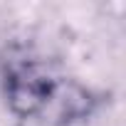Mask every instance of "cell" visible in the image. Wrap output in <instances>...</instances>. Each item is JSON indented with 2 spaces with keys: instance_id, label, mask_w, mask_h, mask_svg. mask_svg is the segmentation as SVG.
<instances>
[{
  "instance_id": "obj_1",
  "label": "cell",
  "mask_w": 126,
  "mask_h": 126,
  "mask_svg": "<svg viewBox=\"0 0 126 126\" xmlns=\"http://www.w3.org/2000/svg\"><path fill=\"white\" fill-rule=\"evenodd\" d=\"M8 99L17 116L42 126H69L92 114L94 99L77 79L45 64H25L8 77Z\"/></svg>"
}]
</instances>
